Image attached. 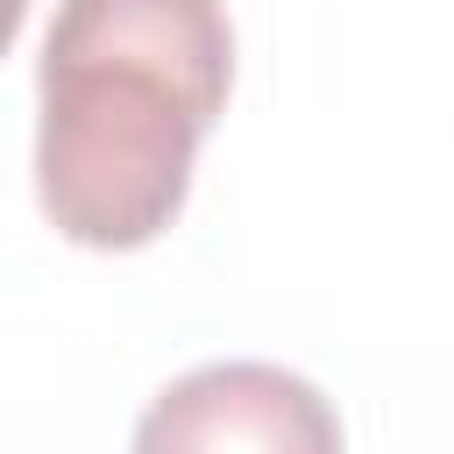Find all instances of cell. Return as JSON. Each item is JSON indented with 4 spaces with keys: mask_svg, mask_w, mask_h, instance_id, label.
Returning <instances> with one entry per match:
<instances>
[{
    "mask_svg": "<svg viewBox=\"0 0 454 454\" xmlns=\"http://www.w3.org/2000/svg\"><path fill=\"white\" fill-rule=\"evenodd\" d=\"M234 28L220 0H64L35 64V199L78 248L156 241L192 156L227 114Z\"/></svg>",
    "mask_w": 454,
    "mask_h": 454,
    "instance_id": "1",
    "label": "cell"
},
{
    "mask_svg": "<svg viewBox=\"0 0 454 454\" xmlns=\"http://www.w3.org/2000/svg\"><path fill=\"white\" fill-rule=\"evenodd\" d=\"M135 447H270V454H333L340 419L333 404L277 369V362H206L177 376L135 426Z\"/></svg>",
    "mask_w": 454,
    "mask_h": 454,
    "instance_id": "2",
    "label": "cell"
},
{
    "mask_svg": "<svg viewBox=\"0 0 454 454\" xmlns=\"http://www.w3.org/2000/svg\"><path fill=\"white\" fill-rule=\"evenodd\" d=\"M21 14H28V0H0V57H7L14 35H21Z\"/></svg>",
    "mask_w": 454,
    "mask_h": 454,
    "instance_id": "3",
    "label": "cell"
}]
</instances>
